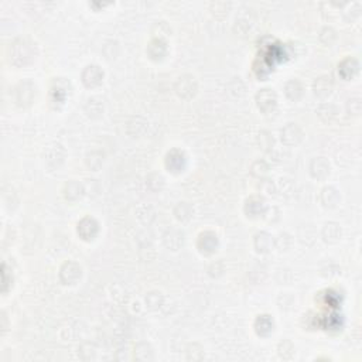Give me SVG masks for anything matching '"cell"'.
<instances>
[{
  "instance_id": "18",
  "label": "cell",
  "mask_w": 362,
  "mask_h": 362,
  "mask_svg": "<svg viewBox=\"0 0 362 362\" xmlns=\"http://www.w3.org/2000/svg\"><path fill=\"white\" fill-rule=\"evenodd\" d=\"M324 113H327V116H324V120L327 122H330V120H332L334 118H337L338 115V111H337V107H334V105H331V104H324V105H321L319 109V115L321 116V115H324Z\"/></svg>"
},
{
  "instance_id": "19",
  "label": "cell",
  "mask_w": 362,
  "mask_h": 362,
  "mask_svg": "<svg viewBox=\"0 0 362 362\" xmlns=\"http://www.w3.org/2000/svg\"><path fill=\"white\" fill-rule=\"evenodd\" d=\"M335 38H337V32H335L332 27H324V29L320 32V40H321V43H324L325 45H330Z\"/></svg>"
},
{
  "instance_id": "6",
  "label": "cell",
  "mask_w": 362,
  "mask_h": 362,
  "mask_svg": "<svg viewBox=\"0 0 362 362\" xmlns=\"http://www.w3.org/2000/svg\"><path fill=\"white\" fill-rule=\"evenodd\" d=\"M332 89H334V84H332L331 76H328V75L319 76V78L314 81V84H313L314 95H316L317 98H320V99L328 98V96L332 94Z\"/></svg>"
},
{
  "instance_id": "8",
  "label": "cell",
  "mask_w": 362,
  "mask_h": 362,
  "mask_svg": "<svg viewBox=\"0 0 362 362\" xmlns=\"http://www.w3.org/2000/svg\"><path fill=\"white\" fill-rule=\"evenodd\" d=\"M98 232V224L94 218H84L78 224V234L81 235L82 239H94V237Z\"/></svg>"
},
{
  "instance_id": "5",
  "label": "cell",
  "mask_w": 362,
  "mask_h": 362,
  "mask_svg": "<svg viewBox=\"0 0 362 362\" xmlns=\"http://www.w3.org/2000/svg\"><path fill=\"white\" fill-rule=\"evenodd\" d=\"M308 170H310V174H312L314 178L324 180V178H327V177L330 175L331 166L325 157H316V159H313L312 163H310Z\"/></svg>"
},
{
  "instance_id": "3",
  "label": "cell",
  "mask_w": 362,
  "mask_h": 362,
  "mask_svg": "<svg viewBox=\"0 0 362 362\" xmlns=\"http://www.w3.org/2000/svg\"><path fill=\"white\" fill-rule=\"evenodd\" d=\"M82 269L78 263L67 262L60 270V277L64 281V285H75L81 279Z\"/></svg>"
},
{
  "instance_id": "1",
  "label": "cell",
  "mask_w": 362,
  "mask_h": 362,
  "mask_svg": "<svg viewBox=\"0 0 362 362\" xmlns=\"http://www.w3.org/2000/svg\"><path fill=\"white\" fill-rule=\"evenodd\" d=\"M197 89H198L197 81L191 75H183L175 82V92L183 99L193 98L194 95L197 94Z\"/></svg>"
},
{
  "instance_id": "21",
  "label": "cell",
  "mask_w": 362,
  "mask_h": 362,
  "mask_svg": "<svg viewBox=\"0 0 362 362\" xmlns=\"http://www.w3.org/2000/svg\"><path fill=\"white\" fill-rule=\"evenodd\" d=\"M348 111L351 112V115L358 116L361 113V99L359 98H354V99L348 100Z\"/></svg>"
},
{
  "instance_id": "10",
  "label": "cell",
  "mask_w": 362,
  "mask_h": 362,
  "mask_svg": "<svg viewBox=\"0 0 362 362\" xmlns=\"http://www.w3.org/2000/svg\"><path fill=\"white\" fill-rule=\"evenodd\" d=\"M285 94H286V96H288L290 100H299L301 99V96L304 95V87H303V84L299 81V80H290V81L286 84V87H285Z\"/></svg>"
},
{
  "instance_id": "13",
  "label": "cell",
  "mask_w": 362,
  "mask_h": 362,
  "mask_svg": "<svg viewBox=\"0 0 362 362\" xmlns=\"http://www.w3.org/2000/svg\"><path fill=\"white\" fill-rule=\"evenodd\" d=\"M358 68H359L358 61L354 60V58H348V60H345V61L340 65V72H341L344 78L348 80V78H352V76L358 72Z\"/></svg>"
},
{
  "instance_id": "11",
  "label": "cell",
  "mask_w": 362,
  "mask_h": 362,
  "mask_svg": "<svg viewBox=\"0 0 362 362\" xmlns=\"http://www.w3.org/2000/svg\"><path fill=\"white\" fill-rule=\"evenodd\" d=\"M84 193H85L84 186H82L81 183H78V181H69L64 187V197L69 201L80 200L84 195Z\"/></svg>"
},
{
  "instance_id": "2",
  "label": "cell",
  "mask_w": 362,
  "mask_h": 362,
  "mask_svg": "<svg viewBox=\"0 0 362 362\" xmlns=\"http://www.w3.org/2000/svg\"><path fill=\"white\" fill-rule=\"evenodd\" d=\"M280 139L286 146H296L303 139V131L297 123H288L281 129Z\"/></svg>"
},
{
  "instance_id": "17",
  "label": "cell",
  "mask_w": 362,
  "mask_h": 362,
  "mask_svg": "<svg viewBox=\"0 0 362 362\" xmlns=\"http://www.w3.org/2000/svg\"><path fill=\"white\" fill-rule=\"evenodd\" d=\"M85 109H87L89 116H92V118L94 116H99L100 113L104 112V104L99 99H96V98H91V99H88Z\"/></svg>"
},
{
  "instance_id": "16",
  "label": "cell",
  "mask_w": 362,
  "mask_h": 362,
  "mask_svg": "<svg viewBox=\"0 0 362 362\" xmlns=\"http://www.w3.org/2000/svg\"><path fill=\"white\" fill-rule=\"evenodd\" d=\"M174 214L177 219L180 221H188L193 217V208L188 202H178V205L175 206Z\"/></svg>"
},
{
  "instance_id": "7",
  "label": "cell",
  "mask_w": 362,
  "mask_h": 362,
  "mask_svg": "<svg viewBox=\"0 0 362 362\" xmlns=\"http://www.w3.org/2000/svg\"><path fill=\"white\" fill-rule=\"evenodd\" d=\"M104 81V71L98 65H88L82 72V82L88 88H95Z\"/></svg>"
},
{
  "instance_id": "9",
  "label": "cell",
  "mask_w": 362,
  "mask_h": 362,
  "mask_svg": "<svg viewBox=\"0 0 362 362\" xmlns=\"http://www.w3.org/2000/svg\"><path fill=\"white\" fill-rule=\"evenodd\" d=\"M340 200H341V197H340V193H338L337 188L325 187L321 190L320 201H321V204H323L325 208H334V206H337Z\"/></svg>"
},
{
  "instance_id": "20",
  "label": "cell",
  "mask_w": 362,
  "mask_h": 362,
  "mask_svg": "<svg viewBox=\"0 0 362 362\" xmlns=\"http://www.w3.org/2000/svg\"><path fill=\"white\" fill-rule=\"evenodd\" d=\"M259 140H261V147H262L263 150H268L273 146V138L270 136L269 132H262V133L259 135Z\"/></svg>"
},
{
  "instance_id": "14",
  "label": "cell",
  "mask_w": 362,
  "mask_h": 362,
  "mask_svg": "<svg viewBox=\"0 0 362 362\" xmlns=\"http://www.w3.org/2000/svg\"><path fill=\"white\" fill-rule=\"evenodd\" d=\"M135 356L140 361H153L154 359V351L151 350L149 344L140 343L135 350Z\"/></svg>"
},
{
  "instance_id": "12",
  "label": "cell",
  "mask_w": 362,
  "mask_h": 362,
  "mask_svg": "<svg viewBox=\"0 0 362 362\" xmlns=\"http://www.w3.org/2000/svg\"><path fill=\"white\" fill-rule=\"evenodd\" d=\"M321 234H323V238H324L325 242L334 244V242H337L338 239L341 238V228L335 222H327Z\"/></svg>"
},
{
  "instance_id": "22",
  "label": "cell",
  "mask_w": 362,
  "mask_h": 362,
  "mask_svg": "<svg viewBox=\"0 0 362 362\" xmlns=\"http://www.w3.org/2000/svg\"><path fill=\"white\" fill-rule=\"evenodd\" d=\"M146 301H147V304H149L151 308H157V307H160V304H162V293H153V296H151V293L146 297Z\"/></svg>"
},
{
  "instance_id": "15",
  "label": "cell",
  "mask_w": 362,
  "mask_h": 362,
  "mask_svg": "<svg viewBox=\"0 0 362 362\" xmlns=\"http://www.w3.org/2000/svg\"><path fill=\"white\" fill-rule=\"evenodd\" d=\"M272 244H273L272 237L269 234H266V232H261V234H257L255 237V246L259 252H268V250H270L272 249Z\"/></svg>"
},
{
  "instance_id": "4",
  "label": "cell",
  "mask_w": 362,
  "mask_h": 362,
  "mask_svg": "<svg viewBox=\"0 0 362 362\" xmlns=\"http://www.w3.org/2000/svg\"><path fill=\"white\" fill-rule=\"evenodd\" d=\"M276 94L273 92V89H261L257 94H256V104H257V108L263 111L265 113H269L270 111H273L276 107Z\"/></svg>"
}]
</instances>
